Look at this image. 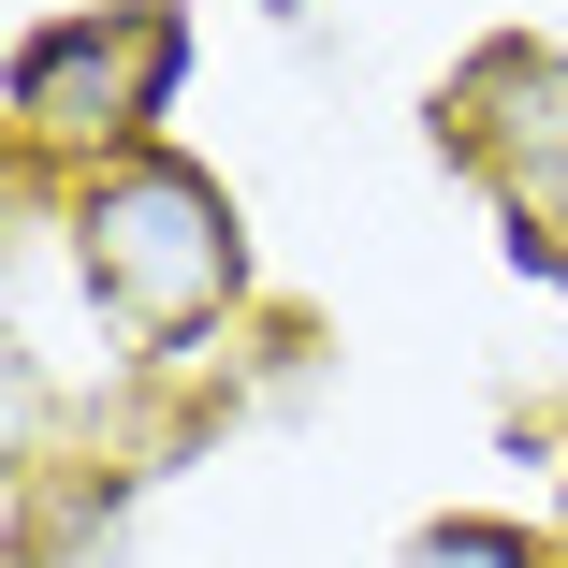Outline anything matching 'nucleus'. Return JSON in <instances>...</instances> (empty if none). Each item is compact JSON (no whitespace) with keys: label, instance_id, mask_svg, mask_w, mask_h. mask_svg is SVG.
<instances>
[{"label":"nucleus","instance_id":"nucleus-1","mask_svg":"<svg viewBox=\"0 0 568 568\" xmlns=\"http://www.w3.org/2000/svg\"><path fill=\"white\" fill-rule=\"evenodd\" d=\"M73 277L118 306L146 351H190V335L248 292V219L204 161L132 146V161H88L73 175Z\"/></svg>","mask_w":568,"mask_h":568},{"label":"nucleus","instance_id":"nucleus-2","mask_svg":"<svg viewBox=\"0 0 568 568\" xmlns=\"http://www.w3.org/2000/svg\"><path fill=\"white\" fill-rule=\"evenodd\" d=\"M175 73H190V16H175V0H88V16H44L16 44V146L30 161H59V146L132 161L146 118L175 102Z\"/></svg>","mask_w":568,"mask_h":568},{"label":"nucleus","instance_id":"nucleus-3","mask_svg":"<svg viewBox=\"0 0 568 568\" xmlns=\"http://www.w3.org/2000/svg\"><path fill=\"white\" fill-rule=\"evenodd\" d=\"M437 161H467L481 190H510V175H539V161H568V59L539 44V30H496V44H467L437 73Z\"/></svg>","mask_w":568,"mask_h":568},{"label":"nucleus","instance_id":"nucleus-4","mask_svg":"<svg viewBox=\"0 0 568 568\" xmlns=\"http://www.w3.org/2000/svg\"><path fill=\"white\" fill-rule=\"evenodd\" d=\"M496 219H510V263L568 292V161H539V175H510V190H496Z\"/></svg>","mask_w":568,"mask_h":568},{"label":"nucleus","instance_id":"nucleus-5","mask_svg":"<svg viewBox=\"0 0 568 568\" xmlns=\"http://www.w3.org/2000/svg\"><path fill=\"white\" fill-rule=\"evenodd\" d=\"M394 568H568V554H554V539H525V525H481V510H467V525H423Z\"/></svg>","mask_w":568,"mask_h":568}]
</instances>
